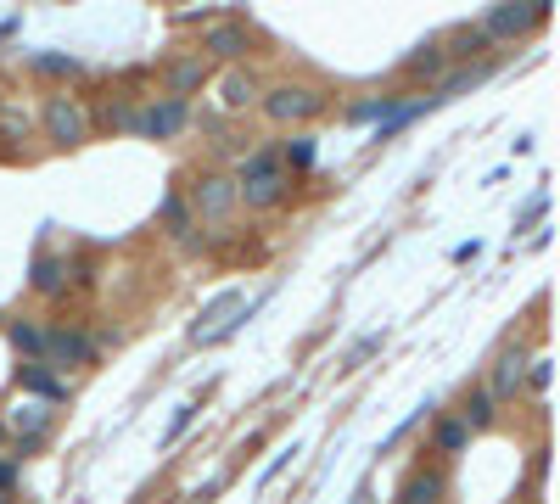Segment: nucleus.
<instances>
[{
    "label": "nucleus",
    "instance_id": "obj_14",
    "mask_svg": "<svg viewBox=\"0 0 560 504\" xmlns=\"http://www.w3.org/2000/svg\"><path fill=\"white\" fill-rule=\"evenodd\" d=\"M252 96H258V90H252V73H247V68H230V73L219 79V107H224V112H241Z\"/></svg>",
    "mask_w": 560,
    "mask_h": 504
},
{
    "label": "nucleus",
    "instance_id": "obj_12",
    "mask_svg": "<svg viewBox=\"0 0 560 504\" xmlns=\"http://www.w3.org/2000/svg\"><path fill=\"white\" fill-rule=\"evenodd\" d=\"M443 493H448L443 471H415L404 488H398V504H443Z\"/></svg>",
    "mask_w": 560,
    "mask_h": 504
},
{
    "label": "nucleus",
    "instance_id": "obj_28",
    "mask_svg": "<svg viewBox=\"0 0 560 504\" xmlns=\"http://www.w3.org/2000/svg\"><path fill=\"white\" fill-rule=\"evenodd\" d=\"M544 208H549V196L538 191V196H532V202H527V213H521V224H532V219H538V213H544ZM521 224H516V230H521Z\"/></svg>",
    "mask_w": 560,
    "mask_h": 504
},
{
    "label": "nucleus",
    "instance_id": "obj_21",
    "mask_svg": "<svg viewBox=\"0 0 560 504\" xmlns=\"http://www.w3.org/2000/svg\"><path fill=\"white\" fill-rule=\"evenodd\" d=\"M34 73H79V56H56V51H34L28 56Z\"/></svg>",
    "mask_w": 560,
    "mask_h": 504
},
{
    "label": "nucleus",
    "instance_id": "obj_7",
    "mask_svg": "<svg viewBox=\"0 0 560 504\" xmlns=\"http://www.w3.org/2000/svg\"><path fill=\"white\" fill-rule=\"evenodd\" d=\"M521 381H527V359H521L516 348H504L499 359H493L488 398H493V404H510V398H521Z\"/></svg>",
    "mask_w": 560,
    "mask_h": 504
},
{
    "label": "nucleus",
    "instance_id": "obj_17",
    "mask_svg": "<svg viewBox=\"0 0 560 504\" xmlns=\"http://www.w3.org/2000/svg\"><path fill=\"white\" fill-rule=\"evenodd\" d=\"M275 168H286V163H280V152H275V146H258V152H247V157H241L236 185H241V180H258V174H275Z\"/></svg>",
    "mask_w": 560,
    "mask_h": 504
},
{
    "label": "nucleus",
    "instance_id": "obj_25",
    "mask_svg": "<svg viewBox=\"0 0 560 504\" xmlns=\"http://www.w3.org/2000/svg\"><path fill=\"white\" fill-rule=\"evenodd\" d=\"M280 163L308 168V163H314V135H297V140H286V152H280Z\"/></svg>",
    "mask_w": 560,
    "mask_h": 504
},
{
    "label": "nucleus",
    "instance_id": "obj_24",
    "mask_svg": "<svg viewBox=\"0 0 560 504\" xmlns=\"http://www.w3.org/2000/svg\"><path fill=\"white\" fill-rule=\"evenodd\" d=\"M163 219H168V230H174L180 241H191V213H185L180 196H168V202H163Z\"/></svg>",
    "mask_w": 560,
    "mask_h": 504
},
{
    "label": "nucleus",
    "instance_id": "obj_23",
    "mask_svg": "<svg viewBox=\"0 0 560 504\" xmlns=\"http://www.w3.org/2000/svg\"><path fill=\"white\" fill-rule=\"evenodd\" d=\"M409 73H443V45L426 40L415 56H409Z\"/></svg>",
    "mask_w": 560,
    "mask_h": 504
},
{
    "label": "nucleus",
    "instance_id": "obj_1",
    "mask_svg": "<svg viewBox=\"0 0 560 504\" xmlns=\"http://www.w3.org/2000/svg\"><path fill=\"white\" fill-rule=\"evenodd\" d=\"M264 112L275 124H308V118H320L325 112V96L314 84H275L264 96Z\"/></svg>",
    "mask_w": 560,
    "mask_h": 504
},
{
    "label": "nucleus",
    "instance_id": "obj_3",
    "mask_svg": "<svg viewBox=\"0 0 560 504\" xmlns=\"http://www.w3.org/2000/svg\"><path fill=\"white\" fill-rule=\"evenodd\" d=\"M129 129L135 135H146V140H168V135H180L185 129V101H152L146 112H129Z\"/></svg>",
    "mask_w": 560,
    "mask_h": 504
},
{
    "label": "nucleus",
    "instance_id": "obj_19",
    "mask_svg": "<svg viewBox=\"0 0 560 504\" xmlns=\"http://www.w3.org/2000/svg\"><path fill=\"white\" fill-rule=\"evenodd\" d=\"M34 286H40L45 297H56L68 286V264H62V258H40V264H34Z\"/></svg>",
    "mask_w": 560,
    "mask_h": 504
},
{
    "label": "nucleus",
    "instance_id": "obj_16",
    "mask_svg": "<svg viewBox=\"0 0 560 504\" xmlns=\"http://www.w3.org/2000/svg\"><path fill=\"white\" fill-rule=\"evenodd\" d=\"M17 381H23V387H34V392H40V398H45V404H56V398L68 392V387H62V381L51 376V370H45V364H23V370H17Z\"/></svg>",
    "mask_w": 560,
    "mask_h": 504
},
{
    "label": "nucleus",
    "instance_id": "obj_8",
    "mask_svg": "<svg viewBox=\"0 0 560 504\" xmlns=\"http://www.w3.org/2000/svg\"><path fill=\"white\" fill-rule=\"evenodd\" d=\"M252 45V34L236 23V17H219V23H208V34H202V51H213L219 62H241Z\"/></svg>",
    "mask_w": 560,
    "mask_h": 504
},
{
    "label": "nucleus",
    "instance_id": "obj_6",
    "mask_svg": "<svg viewBox=\"0 0 560 504\" xmlns=\"http://www.w3.org/2000/svg\"><path fill=\"white\" fill-rule=\"evenodd\" d=\"M191 202H196V219H208V224L230 219V213H236V180H224V174H208V180L191 191Z\"/></svg>",
    "mask_w": 560,
    "mask_h": 504
},
{
    "label": "nucleus",
    "instance_id": "obj_22",
    "mask_svg": "<svg viewBox=\"0 0 560 504\" xmlns=\"http://www.w3.org/2000/svg\"><path fill=\"white\" fill-rule=\"evenodd\" d=\"M488 79V68H460V73H448L443 84H437V101H448V96H460L465 84H482Z\"/></svg>",
    "mask_w": 560,
    "mask_h": 504
},
{
    "label": "nucleus",
    "instance_id": "obj_26",
    "mask_svg": "<svg viewBox=\"0 0 560 504\" xmlns=\"http://www.w3.org/2000/svg\"><path fill=\"white\" fill-rule=\"evenodd\" d=\"M549 376H555V359H544V353H538V359H527V381H521V387L549 392Z\"/></svg>",
    "mask_w": 560,
    "mask_h": 504
},
{
    "label": "nucleus",
    "instance_id": "obj_31",
    "mask_svg": "<svg viewBox=\"0 0 560 504\" xmlns=\"http://www.w3.org/2000/svg\"><path fill=\"white\" fill-rule=\"evenodd\" d=\"M521 504H538V499H521Z\"/></svg>",
    "mask_w": 560,
    "mask_h": 504
},
{
    "label": "nucleus",
    "instance_id": "obj_20",
    "mask_svg": "<svg viewBox=\"0 0 560 504\" xmlns=\"http://www.w3.org/2000/svg\"><path fill=\"white\" fill-rule=\"evenodd\" d=\"M465 432H482V426H488V420H493V398H488V392H471V398H465Z\"/></svg>",
    "mask_w": 560,
    "mask_h": 504
},
{
    "label": "nucleus",
    "instance_id": "obj_13",
    "mask_svg": "<svg viewBox=\"0 0 560 504\" xmlns=\"http://www.w3.org/2000/svg\"><path fill=\"white\" fill-rule=\"evenodd\" d=\"M465 443H471V432H465V420H460V415L437 420V432H432V454H443V460H460Z\"/></svg>",
    "mask_w": 560,
    "mask_h": 504
},
{
    "label": "nucleus",
    "instance_id": "obj_2",
    "mask_svg": "<svg viewBox=\"0 0 560 504\" xmlns=\"http://www.w3.org/2000/svg\"><path fill=\"white\" fill-rule=\"evenodd\" d=\"M549 17V0H527V6H493L482 17V40H516L527 28H538Z\"/></svg>",
    "mask_w": 560,
    "mask_h": 504
},
{
    "label": "nucleus",
    "instance_id": "obj_4",
    "mask_svg": "<svg viewBox=\"0 0 560 504\" xmlns=\"http://www.w3.org/2000/svg\"><path fill=\"white\" fill-rule=\"evenodd\" d=\"M45 129H51L56 146H79V140L90 135V118H84V107L73 96H51V107H45Z\"/></svg>",
    "mask_w": 560,
    "mask_h": 504
},
{
    "label": "nucleus",
    "instance_id": "obj_10",
    "mask_svg": "<svg viewBox=\"0 0 560 504\" xmlns=\"http://www.w3.org/2000/svg\"><path fill=\"white\" fill-rule=\"evenodd\" d=\"M0 426L17 432V437H45V426H51V404H45V398H23V404L0 420Z\"/></svg>",
    "mask_w": 560,
    "mask_h": 504
},
{
    "label": "nucleus",
    "instance_id": "obj_5",
    "mask_svg": "<svg viewBox=\"0 0 560 504\" xmlns=\"http://www.w3.org/2000/svg\"><path fill=\"white\" fill-rule=\"evenodd\" d=\"M45 364H96V342L84 331H73V325H56V331H45Z\"/></svg>",
    "mask_w": 560,
    "mask_h": 504
},
{
    "label": "nucleus",
    "instance_id": "obj_29",
    "mask_svg": "<svg viewBox=\"0 0 560 504\" xmlns=\"http://www.w3.org/2000/svg\"><path fill=\"white\" fill-rule=\"evenodd\" d=\"M17 488V460H0V493Z\"/></svg>",
    "mask_w": 560,
    "mask_h": 504
},
{
    "label": "nucleus",
    "instance_id": "obj_30",
    "mask_svg": "<svg viewBox=\"0 0 560 504\" xmlns=\"http://www.w3.org/2000/svg\"><path fill=\"white\" fill-rule=\"evenodd\" d=\"M6 443H12V432H6V426H0V448H6Z\"/></svg>",
    "mask_w": 560,
    "mask_h": 504
},
{
    "label": "nucleus",
    "instance_id": "obj_11",
    "mask_svg": "<svg viewBox=\"0 0 560 504\" xmlns=\"http://www.w3.org/2000/svg\"><path fill=\"white\" fill-rule=\"evenodd\" d=\"M236 303H247V297H241L236 286H230V292H219V297H213V303L202 308V314H196V325H191V336H196V342H213V336H219V325L230 320V308H236Z\"/></svg>",
    "mask_w": 560,
    "mask_h": 504
},
{
    "label": "nucleus",
    "instance_id": "obj_27",
    "mask_svg": "<svg viewBox=\"0 0 560 504\" xmlns=\"http://www.w3.org/2000/svg\"><path fill=\"white\" fill-rule=\"evenodd\" d=\"M191 420H196V409H191V404H180V409H174V420H168V437H180L185 426H191Z\"/></svg>",
    "mask_w": 560,
    "mask_h": 504
},
{
    "label": "nucleus",
    "instance_id": "obj_18",
    "mask_svg": "<svg viewBox=\"0 0 560 504\" xmlns=\"http://www.w3.org/2000/svg\"><path fill=\"white\" fill-rule=\"evenodd\" d=\"M12 342H17V353H28L34 364H45V331H40V325L12 320Z\"/></svg>",
    "mask_w": 560,
    "mask_h": 504
},
{
    "label": "nucleus",
    "instance_id": "obj_15",
    "mask_svg": "<svg viewBox=\"0 0 560 504\" xmlns=\"http://www.w3.org/2000/svg\"><path fill=\"white\" fill-rule=\"evenodd\" d=\"M202 79H208V62H202V56H185V62L168 68V90H174V101H185Z\"/></svg>",
    "mask_w": 560,
    "mask_h": 504
},
{
    "label": "nucleus",
    "instance_id": "obj_9",
    "mask_svg": "<svg viewBox=\"0 0 560 504\" xmlns=\"http://www.w3.org/2000/svg\"><path fill=\"white\" fill-rule=\"evenodd\" d=\"M286 191H292V174H286V168H275V174L241 180L236 185V202H247V208H275V202H286Z\"/></svg>",
    "mask_w": 560,
    "mask_h": 504
}]
</instances>
